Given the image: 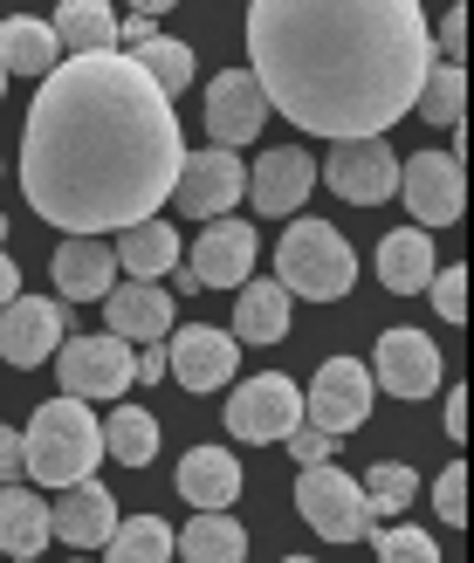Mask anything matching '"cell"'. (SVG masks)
<instances>
[{
  "label": "cell",
  "mask_w": 474,
  "mask_h": 563,
  "mask_svg": "<svg viewBox=\"0 0 474 563\" xmlns=\"http://www.w3.org/2000/svg\"><path fill=\"white\" fill-rule=\"evenodd\" d=\"M179 110L124 48L69 55L42 76L21 131V192L63 234H124L179 186Z\"/></svg>",
  "instance_id": "6da1fadb"
},
{
  "label": "cell",
  "mask_w": 474,
  "mask_h": 563,
  "mask_svg": "<svg viewBox=\"0 0 474 563\" xmlns=\"http://www.w3.org/2000/svg\"><path fill=\"white\" fill-rule=\"evenodd\" d=\"M427 69L420 0H247V76L310 137H385Z\"/></svg>",
  "instance_id": "7a4b0ae2"
},
{
  "label": "cell",
  "mask_w": 474,
  "mask_h": 563,
  "mask_svg": "<svg viewBox=\"0 0 474 563\" xmlns=\"http://www.w3.org/2000/svg\"><path fill=\"white\" fill-rule=\"evenodd\" d=\"M103 461V419L90 412V399H48L21 433V474L42 488H69V482H90Z\"/></svg>",
  "instance_id": "3957f363"
},
{
  "label": "cell",
  "mask_w": 474,
  "mask_h": 563,
  "mask_svg": "<svg viewBox=\"0 0 474 563\" xmlns=\"http://www.w3.org/2000/svg\"><path fill=\"white\" fill-rule=\"evenodd\" d=\"M275 282H283L289 296L338 302L357 282V255H351V241L330 228V220H296V228L283 234V247H275Z\"/></svg>",
  "instance_id": "277c9868"
},
{
  "label": "cell",
  "mask_w": 474,
  "mask_h": 563,
  "mask_svg": "<svg viewBox=\"0 0 474 563\" xmlns=\"http://www.w3.org/2000/svg\"><path fill=\"white\" fill-rule=\"evenodd\" d=\"M296 516L317 529L323 543H357V537H372V509H365V488L351 482L344 467H302L296 474Z\"/></svg>",
  "instance_id": "5b68a950"
},
{
  "label": "cell",
  "mask_w": 474,
  "mask_h": 563,
  "mask_svg": "<svg viewBox=\"0 0 474 563\" xmlns=\"http://www.w3.org/2000/svg\"><path fill=\"white\" fill-rule=\"evenodd\" d=\"M372 372L357 357H323L317 364V385L302 391V419H310L317 433H330V440H344V433H357L372 419Z\"/></svg>",
  "instance_id": "8992f818"
},
{
  "label": "cell",
  "mask_w": 474,
  "mask_h": 563,
  "mask_svg": "<svg viewBox=\"0 0 474 563\" xmlns=\"http://www.w3.org/2000/svg\"><path fill=\"white\" fill-rule=\"evenodd\" d=\"M296 427H302V391L283 372H262V378L234 385V399H228V433L234 440L275 446V440H289Z\"/></svg>",
  "instance_id": "52a82bcc"
},
{
  "label": "cell",
  "mask_w": 474,
  "mask_h": 563,
  "mask_svg": "<svg viewBox=\"0 0 474 563\" xmlns=\"http://www.w3.org/2000/svg\"><path fill=\"white\" fill-rule=\"evenodd\" d=\"M406 207L420 228H454V220L467 213V173H461V152H412L406 158Z\"/></svg>",
  "instance_id": "ba28073f"
},
{
  "label": "cell",
  "mask_w": 474,
  "mask_h": 563,
  "mask_svg": "<svg viewBox=\"0 0 474 563\" xmlns=\"http://www.w3.org/2000/svg\"><path fill=\"white\" fill-rule=\"evenodd\" d=\"M63 391L69 399H124V385H131V344L124 336H63Z\"/></svg>",
  "instance_id": "9c48e42d"
},
{
  "label": "cell",
  "mask_w": 474,
  "mask_h": 563,
  "mask_svg": "<svg viewBox=\"0 0 474 563\" xmlns=\"http://www.w3.org/2000/svg\"><path fill=\"white\" fill-rule=\"evenodd\" d=\"M323 179L338 186L351 207H385L399 192V152L385 145V137H344V145H330Z\"/></svg>",
  "instance_id": "30bf717a"
},
{
  "label": "cell",
  "mask_w": 474,
  "mask_h": 563,
  "mask_svg": "<svg viewBox=\"0 0 474 563\" xmlns=\"http://www.w3.org/2000/svg\"><path fill=\"white\" fill-rule=\"evenodd\" d=\"M241 192H247V165H241L228 145H207V152H186L173 200H179V213H192V220H228V207L241 200Z\"/></svg>",
  "instance_id": "8fae6325"
},
{
  "label": "cell",
  "mask_w": 474,
  "mask_h": 563,
  "mask_svg": "<svg viewBox=\"0 0 474 563\" xmlns=\"http://www.w3.org/2000/svg\"><path fill=\"white\" fill-rule=\"evenodd\" d=\"M234 364H241L234 330L186 323L179 336H165V378H179L186 391H220V385H234Z\"/></svg>",
  "instance_id": "7c38bea8"
},
{
  "label": "cell",
  "mask_w": 474,
  "mask_h": 563,
  "mask_svg": "<svg viewBox=\"0 0 474 563\" xmlns=\"http://www.w3.org/2000/svg\"><path fill=\"white\" fill-rule=\"evenodd\" d=\"M63 336H69L63 302H48V296H14V302H0V357H8L14 372H27V364H48Z\"/></svg>",
  "instance_id": "4fadbf2b"
},
{
  "label": "cell",
  "mask_w": 474,
  "mask_h": 563,
  "mask_svg": "<svg viewBox=\"0 0 474 563\" xmlns=\"http://www.w3.org/2000/svg\"><path fill=\"white\" fill-rule=\"evenodd\" d=\"M365 372H372V385L393 391V399H427V391H440V351L420 330H385Z\"/></svg>",
  "instance_id": "5bb4252c"
},
{
  "label": "cell",
  "mask_w": 474,
  "mask_h": 563,
  "mask_svg": "<svg viewBox=\"0 0 474 563\" xmlns=\"http://www.w3.org/2000/svg\"><path fill=\"white\" fill-rule=\"evenodd\" d=\"M255 255H262V241L247 220H207V234L192 241V282L200 289H241L247 275H255Z\"/></svg>",
  "instance_id": "9a60e30c"
},
{
  "label": "cell",
  "mask_w": 474,
  "mask_h": 563,
  "mask_svg": "<svg viewBox=\"0 0 474 563\" xmlns=\"http://www.w3.org/2000/svg\"><path fill=\"white\" fill-rule=\"evenodd\" d=\"M268 124V97L255 90V76L247 69H228V76H213V90H207V131H213V145H255Z\"/></svg>",
  "instance_id": "2e32d148"
},
{
  "label": "cell",
  "mask_w": 474,
  "mask_h": 563,
  "mask_svg": "<svg viewBox=\"0 0 474 563\" xmlns=\"http://www.w3.org/2000/svg\"><path fill=\"white\" fill-rule=\"evenodd\" d=\"M55 289H63L69 302H103L110 289H118V255H110V241L103 234H69L63 247H55Z\"/></svg>",
  "instance_id": "e0dca14e"
},
{
  "label": "cell",
  "mask_w": 474,
  "mask_h": 563,
  "mask_svg": "<svg viewBox=\"0 0 474 563\" xmlns=\"http://www.w3.org/2000/svg\"><path fill=\"white\" fill-rule=\"evenodd\" d=\"M173 296L158 289V282H124V289L103 296V317H110V336H124V344H165L173 336Z\"/></svg>",
  "instance_id": "ac0fdd59"
},
{
  "label": "cell",
  "mask_w": 474,
  "mask_h": 563,
  "mask_svg": "<svg viewBox=\"0 0 474 563\" xmlns=\"http://www.w3.org/2000/svg\"><path fill=\"white\" fill-rule=\"evenodd\" d=\"M310 186H317V165L310 152H262V165L247 173V200H255V213H275V220H289L302 200H310Z\"/></svg>",
  "instance_id": "d6986e66"
},
{
  "label": "cell",
  "mask_w": 474,
  "mask_h": 563,
  "mask_svg": "<svg viewBox=\"0 0 474 563\" xmlns=\"http://www.w3.org/2000/svg\"><path fill=\"white\" fill-rule=\"evenodd\" d=\"M110 529H118V501H110L103 482H69L63 501L48 509V537H63V543H76V550L110 543Z\"/></svg>",
  "instance_id": "ffe728a7"
},
{
  "label": "cell",
  "mask_w": 474,
  "mask_h": 563,
  "mask_svg": "<svg viewBox=\"0 0 474 563\" xmlns=\"http://www.w3.org/2000/svg\"><path fill=\"white\" fill-rule=\"evenodd\" d=\"M179 495L192 501V509H234L241 461L228 454V446H192V454H179Z\"/></svg>",
  "instance_id": "44dd1931"
},
{
  "label": "cell",
  "mask_w": 474,
  "mask_h": 563,
  "mask_svg": "<svg viewBox=\"0 0 474 563\" xmlns=\"http://www.w3.org/2000/svg\"><path fill=\"white\" fill-rule=\"evenodd\" d=\"M110 255H118V268L131 282H158L165 268H179V228H165V220L152 213V220H137V228H124Z\"/></svg>",
  "instance_id": "7402d4cb"
},
{
  "label": "cell",
  "mask_w": 474,
  "mask_h": 563,
  "mask_svg": "<svg viewBox=\"0 0 474 563\" xmlns=\"http://www.w3.org/2000/svg\"><path fill=\"white\" fill-rule=\"evenodd\" d=\"M289 289L283 282H241V309H234V344H283L289 336Z\"/></svg>",
  "instance_id": "603a6c76"
},
{
  "label": "cell",
  "mask_w": 474,
  "mask_h": 563,
  "mask_svg": "<svg viewBox=\"0 0 474 563\" xmlns=\"http://www.w3.org/2000/svg\"><path fill=\"white\" fill-rule=\"evenodd\" d=\"M63 42H55V27L35 21V14H8L0 21V69L8 76H48Z\"/></svg>",
  "instance_id": "cb8c5ba5"
},
{
  "label": "cell",
  "mask_w": 474,
  "mask_h": 563,
  "mask_svg": "<svg viewBox=\"0 0 474 563\" xmlns=\"http://www.w3.org/2000/svg\"><path fill=\"white\" fill-rule=\"evenodd\" d=\"M378 282L393 296L427 289V282H433V241H427V228H399V234L378 241Z\"/></svg>",
  "instance_id": "d4e9b609"
},
{
  "label": "cell",
  "mask_w": 474,
  "mask_h": 563,
  "mask_svg": "<svg viewBox=\"0 0 474 563\" xmlns=\"http://www.w3.org/2000/svg\"><path fill=\"white\" fill-rule=\"evenodd\" d=\"M173 550L186 556V563H241L247 556V529L228 516V509H200L179 537H173Z\"/></svg>",
  "instance_id": "484cf974"
},
{
  "label": "cell",
  "mask_w": 474,
  "mask_h": 563,
  "mask_svg": "<svg viewBox=\"0 0 474 563\" xmlns=\"http://www.w3.org/2000/svg\"><path fill=\"white\" fill-rule=\"evenodd\" d=\"M48 543V501L35 488H0V550L8 556H42Z\"/></svg>",
  "instance_id": "4316f807"
},
{
  "label": "cell",
  "mask_w": 474,
  "mask_h": 563,
  "mask_svg": "<svg viewBox=\"0 0 474 563\" xmlns=\"http://www.w3.org/2000/svg\"><path fill=\"white\" fill-rule=\"evenodd\" d=\"M48 27H55V42H63L69 55L118 48V14H110V0H63Z\"/></svg>",
  "instance_id": "83f0119b"
},
{
  "label": "cell",
  "mask_w": 474,
  "mask_h": 563,
  "mask_svg": "<svg viewBox=\"0 0 474 563\" xmlns=\"http://www.w3.org/2000/svg\"><path fill=\"white\" fill-rule=\"evenodd\" d=\"M103 454L124 461V467L158 461V419H152L145 406H118V412L103 419Z\"/></svg>",
  "instance_id": "f1b7e54d"
},
{
  "label": "cell",
  "mask_w": 474,
  "mask_h": 563,
  "mask_svg": "<svg viewBox=\"0 0 474 563\" xmlns=\"http://www.w3.org/2000/svg\"><path fill=\"white\" fill-rule=\"evenodd\" d=\"M412 110H420L427 124H440V131H461V110H467V76H461V63H433L427 82H420V97H412Z\"/></svg>",
  "instance_id": "f546056e"
},
{
  "label": "cell",
  "mask_w": 474,
  "mask_h": 563,
  "mask_svg": "<svg viewBox=\"0 0 474 563\" xmlns=\"http://www.w3.org/2000/svg\"><path fill=\"white\" fill-rule=\"evenodd\" d=\"M110 563H173V529H165L158 516H131L110 529Z\"/></svg>",
  "instance_id": "4dcf8cb0"
},
{
  "label": "cell",
  "mask_w": 474,
  "mask_h": 563,
  "mask_svg": "<svg viewBox=\"0 0 474 563\" xmlns=\"http://www.w3.org/2000/svg\"><path fill=\"white\" fill-rule=\"evenodd\" d=\"M124 55H131V63H137V69H145V76L158 82L165 97L192 82V48H186V42H173V35H145V42H137V48H124Z\"/></svg>",
  "instance_id": "1f68e13d"
},
{
  "label": "cell",
  "mask_w": 474,
  "mask_h": 563,
  "mask_svg": "<svg viewBox=\"0 0 474 563\" xmlns=\"http://www.w3.org/2000/svg\"><path fill=\"white\" fill-rule=\"evenodd\" d=\"M357 488H365L372 522H393V516H406V501L420 495V474H412L406 461H385V467H372V482H357Z\"/></svg>",
  "instance_id": "d6a6232c"
},
{
  "label": "cell",
  "mask_w": 474,
  "mask_h": 563,
  "mask_svg": "<svg viewBox=\"0 0 474 563\" xmlns=\"http://www.w3.org/2000/svg\"><path fill=\"white\" fill-rule=\"evenodd\" d=\"M378 537V563H440V543L427 537V529H372Z\"/></svg>",
  "instance_id": "836d02e7"
},
{
  "label": "cell",
  "mask_w": 474,
  "mask_h": 563,
  "mask_svg": "<svg viewBox=\"0 0 474 563\" xmlns=\"http://www.w3.org/2000/svg\"><path fill=\"white\" fill-rule=\"evenodd\" d=\"M427 296H433V317H448V323H467V275H461V268H433Z\"/></svg>",
  "instance_id": "e575fe53"
},
{
  "label": "cell",
  "mask_w": 474,
  "mask_h": 563,
  "mask_svg": "<svg viewBox=\"0 0 474 563\" xmlns=\"http://www.w3.org/2000/svg\"><path fill=\"white\" fill-rule=\"evenodd\" d=\"M427 35H433V63H461V48H467V8L454 0L440 21H427Z\"/></svg>",
  "instance_id": "d590c367"
},
{
  "label": "cell",
  "mask_w": 474,
  "mask_h": 563,
  "mask_svg": "<svg viewBox=\"0 0 474 563\" xmlns=\"http://www.w3.org/2000/svg\"><path fill=\"white\" fill-rule=\"evenodd\" d=\"M433 509H440V522H448V529H461V516H467V467L461 461L433 482Z\"/></svg>",
  "instance_id": "8d00e7d4"
},
{
  "label": "cell",
  "mask_w": 474,
  "mask_h": 563,
  "mask_svg": "<svg viewBox=\"0 0 474 563\" xmlns=\"http://www.w3.org/2000/svg\"><path fill=\"white\" fill-rule=\"evenodd\" d=\"M323 446H330V433H317V427H296V433H289V454H296L302 467H317Z\"/></svg>",
  "instance_id": "74e56055"
},
{
  "label": "cell",
  "mask_w": 474,
  "mask_h": 563,
  "mask_svg": "<svg viewBox=\"0 0 474 563\" xmlns=\"http://www.w3.org/2000/svg\"><path fill=\"white\" fill-rule=\"evenodd\" d=\"M14 474H21V433H14V427H0V488H8Z\"/></svg>",
  "instance_id": "f35d334b"
},
{
  "label": "cell",
  "mask_w": 474,
  "mask_h": 563,
  "mask_svg": "<svg viewBox=\"0 0 474 563\" xmlns=\"http://www.w3.org/2000/svg\"><path fill=\"white\" fill-rule=\"evenodd\" d=\"M467 433V391L454 385V399H448V440H461Z\"/></svg>",
  "instance_id": "ab89813d"
},
{
  "label": "cell",
  "mask_w": 474,
  "mask_h": 563,
  "mask_svg": "<svg viewBox=\"0 0 474 563\" xmlns=\"http://www.w3.org/2000/svg\"><path fill=\"white\" fill-rule=\"evenodd\" d=\"M118 35H124V48H137V42H145V35H158V27H152V14H131V21L118 27Z\"/></svg>",
  "instance_id": "60d3db41"
},
{
  "label": "cell",
  "mask_w": 474,
  "mask_h": 563,
  "mask_svg": "<svg viewBox=\"0 0 474 563\" xmlns=\"http://www.w3.org/2000/svg\"><path fill=\"white\" fill-rule=\"evenodd\" d=\"M21 296V268H14V255H0V302H14Z\"/></svg>",
  "instance_id": "b9f144b4"
},
{
  "label": "cell",
  "mask_w": 474,
  "mask_h": 563,
  "mask_svg": "<svg viewBox=\"0 0 474 563\" xmlns=\"http://www.w3.org/2000/svg\"><path fill=\"white\" fill-rule=\"evenodd\" d=\"M137 14H165V8H179V0H131Z\"/></svg>",
  "instance_id": "7bdbcfd3"
},
{
  "label": "cell",
  "mask_w": 474,
  "mask_h": 563,
  "mask_svg": "<svg viewBox=\"0 0 474 563\" xmlns=\"http://www.w3.org/2000/svg\"><path fill=\"white\" fill-rule=\"evenodd\" d=\"M283 563H310V556H283Z\"/></svg>",
  "instance_id": "ee69618b"
},
{
  "label": "cell",
  "mask_w": 474,
  "mask_h": 563,
  "mask_svg": "<svg viewBox=\"0 0 474 563\" xmlns=\"http://www.w3.org/2000/svg\"><path fill=\"white\" fill-rule=\"evenodd\" d=\"M0 90H8V69H0Z\"/></svg>",
  "instance_id": "f6af8a7d"
}]
</instances>
